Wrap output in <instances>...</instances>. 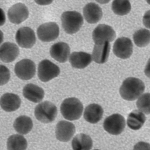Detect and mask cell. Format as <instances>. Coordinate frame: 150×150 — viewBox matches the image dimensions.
Returning a JSON list of instances; mask_svg holds the SVG:
<instances>
[{
  "label": "cell",
  "mask_w": 150,
  "mask_h": 150,
  "mask_svg": "<svg viewBox=\"0 0 150 150\" xmlns=\"http://www.w3.org/2000/svg\"><path fill=\"white\" fill-rule=\"evenodd\" d=\"M145 90L144 83L138 78L129 77L123 81L120 90L121 97L128 101H134L140 97Z\"/></svg>",
  "instance_id": "1"
},
{
  "label": "cell",
  "mask_w": 150,
  "mask_h": 150,
  "mask_svg": "<svg viewBox=\"0 0 150 150\" xmlns=\"http://www.w3.org/2000/svg\"><path fill=\"white\" fill-rule=\"evenodd\" d=\"M60 110L62 114L66 120H76L81 117L83 107L78 98H70L63 101L61 105Z\"/></svg>",
  "instance_id": "2"
},
{
  "label": "cell",
  "mask_w": 150,
  "mask_h": 150,
  "mask_svg": "<svg viewBox=\"0 0 150 150\" xmlns=\"http://www.w3.org/2000/svg\"><path fill=\"white\" fill-rule=\"evenodd\" d=\"M61 19L62 27L68 34L76 33L83 24V16L77 11H65L62 14Z\"/></svg>",
  "instance_id": "3"
},
{
  "label": "cell",
  "mask_w": 150,
  "mask_h": 150,
  "mask_svg": "<svg viewBox=\"0 0 150 150\" xmlns=\"http://www.w3.org/2000/svg\"><path fill=\"white\" fill-rule=\"evenodd\" d=\"M57 114L56 106L52 102L45 101L38 105L35 109V116L43 123H49L54 120Z\"/></svg>",
  "instance_id": "4"
},
{
  "label": "cell",
  "mask_w": 150,
  "mask_h": 150,
  "mask_svg": "<svg viewBox=\"0 0 150 150\" xmlns=\"http://www.w3.org/2000/svg\"><path fill=\"white\" fill-rule=\"evenodd\" d=\"M125 127L126 121L124 117L119 114H115L108 117L103 123L105 131L113 135L121 134L124 130Z\"/></svg>",
  "instance_id": "5"
},
{
  "label": "cell",
  "mask_w": 150,
  "mask_h": 150,
  "mask_svg": "<svg viewBox=\"0 0 150 150\" xmlns=\"http://www.w3.org/2000/svg\"><path fill=\"white\" fill-rule=\"evenodd\" d=\"M60 73L59 67L48 60L42 61L38 65V77L43 82H47L57 77Z\"/></svg>",
  "instance_id": "6"
},
{
  "label": "cell",
  "mask_w": 150,
  "mask_h": 150,
  "mask_svg": "<svg viewBox=\"0 0 150 150\" xmlns=\"http://www.w3.org/2000/svg\"><path fill=\"white\" fill-rule=\"evenodd\" d=\"M37 35L38 38L42 42L53 41L59 36V27L55 22L45 23L41 25L38 28Z\"/></svg>",
  "instance_id": "7"
},
{
  "label": "cell",
  "mask_w": 150,
  "mask_h": 150,
  "mask_svg": "<svg viewBox=\"0 0 150 150\" xmlns=\"http://www.w3.org/2000/svg\"><path fill=\"white\" fill-rule=\"evenodd\" d=\"M14 71L20 79L25 81L30 80L35 74L36 65L34 62L30 59H23L16 64Z\"/></svg>",
  "instance_id": "8"
},
{
  "label": "cell",
  "mask_w": 150,
  "mask_h": 150,
  "mask_svg": "<svg viewBox=\"0 0 150 150\" xmlns=\"http://www.w3.org/2000/svg\"><path fill=\"white\" fill-rule=\"evenodd\" d=\"M114 54L118 58L127 59L133 54V45L130 38L122 37L116 40L114 44Z\"/></svg>",
  "instance_id": "9"
},
{
  "label": "cell",
  "mask_w": 150,
  "mask_h": 150,
  "mask_svg": "<svg viewBox=\"0 0 150 150\" xmlns=\"http://www.w3.org/2000/svg\"><path fill=\"white\" fill-rule=\"evenodd\" d=\"M116 37L113 28L108 25H98L92 32V39L95 44L112 42Z\"/></svg>",
  "instance_id": "10"
},
{
  "label": "cell",
  "mask_w": 150,
  "mask_h": 150,
  "mask_svg": "<svg viewBox=\"0 0 150 150\" xmlns=\"http://www.w3.org/2000/svg\"><path fill=\"white\" fill-rule=\"evenodd\" d=\"M16 42L24 48H31L36 43V35L33 30L28 27L19 28L16 33Z\"/></svg>",
  "instance_id": "11"
},
{
  "label": "cell",
  "mask_w": 150,
  "mask_h": 150,
  "mask_svg": "<svg viewBox=\"0 0 150 150\" xmlns=\"http://www.w3.org/2000/svg\"><path fill=\"white\" fill-rule=\"evenodd\" d=\"M29 15L27 7L24 4L17 3L11 6L8 11V17L10 22L20 24L28 18Z\"/></svg>",
  "instance_id": "12"
},
{
  "label": "cell",
  "mask_w": 150,
  "mask_h": 150,
  "mask_svg": "<svg viewBox=\"0 0 150 150\" xmlns=\"http://www.w3.org/2000/svg\"><path fill=\"white\" fill-rule=\"evenodd\" d=\"M75 132V127L73 123L61 121L56 126L55 134L57 139L63 142H67L73 137Z\"/></svg>",
  "instance_id": "13"
},
{
  "label": "cell",
  "mask_w": 150,
  "mask_h": 150,
  "mask_svg": "<svg viewBox=\"0 0 150 150\" xmlns=\"http://www.w3.org/2000/svg\"><path fill=\"white\" fill-rule=\"evenodd\" d=\"M50 54L52 58L60 63H65L70 54V48L67 43H55L50 49Z\"/></svg>",
  "instance_id": "14"
},
{
  "label": "cell",
  "mask_w": 150,
  "mask_h": 150,
  "mask_svg": "<svg viewBox=\"0 0 150 150\" xmlns=\"http://www.w3.org/2000/svg\"><path fill=\"white\" fill-rule=\"evenodd\" d=\"M110 51V42L95 44L92 52V58L95 62L99 64L106 63L108 60Z\"/></svg>",
  "instance_id": "15"
},
{
  "label": "cell",
  "mask_w": 150,
  "mask_h": 150,
  "mask_svg": "<svg viewBox=\"0 0 150 150\" xmlns=\"http://www.w3.org/2000/svg\"><path fill=\"white\" fill-rule=\"evenodd\" d=\"M19 53V48L15 44L5 42L1 47V60L4 63H11L15 60L18 57Z\"/></svg>",
  "instance_id": "16"
},
{
  "label": "cell",
  "mask_w": 150,
  "mask_h": 150,
  "mask_svg": "<svg viewBox=\"0 0 150 150\" xmlns=\"http://www.w3.org/2000/svg\"><path fill=\"white\" fill-rule=\"evenodd\" d=\"M83 12L85 20L90 24L97 23L101 20L103 16L101 8L94 3L87 4L83 8Z\"/></svg>",
  "instance_id": "17"
},
{
  "label": "cell",
  "mask_w": 150,
  "mask_h": 150,
  "mask_svg": "<svg viewBox=\"0 0 150 150\" xmlns=\"http://www.w3.org/2000/svg\"><path fill=\"white\" fill-rule=\"evenodd\" d=\"M21 104V98L14 94L7 93L1 98V107L6 112H12L17 110Z\"/></svg>",
  "instance_id": "18"
},
{
  "label": "cell",
  "mask_w": 150,
  "mask_h": 150,
  "mask_svg": "<svg viewBox=\"0 0 150 150\" xmlns=\"http://www.w3.org/2000/svg\"><path fill=\"white\" fill-rule=\"evenodd\" d=\"M91 54L83 52H73L70 57V63L72 67L77 69H83L91 63Z\"/></svg>",
  "instance_id": "19"
},
{
  "label": "cell",
  "mask_w": 150,
  "mask_h": 150,
  "mask_svg": "<svg viewBox=\"0 0 150 150\" xmlns=\"http://www.w3.org/2000/svg\"><path fill=\"white\" fill-rule=\"evenodd\" d=\"M23 95L31 102L39 103L44 97V91L39 86L33 84H28L23 89Z\"/></svg>",
  "instance_id": "20"
},
{
  "label": "cell",
  "mask_w": 150,
  "mask_h": 150,
  "mask_svg": "<svg viewBox=\"0 0 150 150\" xmlns=\"http://www.w3.org/2000/svg\"><path fill=\"white\" fill-rule=\"evenodd\" d=\"M104 111L101 106L97 104H91L85 108L84 118L91 124H96L101 120Z\"/></svg>",
  "instance_id": "21"
},
{
  "label": "cell",
  "mask_w": 150,
  "mask_h": 150,
  "mask_svg": "<svg viewBox=\"0 0 150 150\" xmlns=\"http://www.w3.org/2000/svg\"><path fill=\"white\" fill-rule=\"evenodd\" d=\"M146 121V117L141 111H133L129 114L127 120V126L133 130H138L143 127Z\"/></svg>",
  "instance_id": "22"
},
{
  "label": "cell",
  "mask_w": 150,
  "mask_h": 150,
  "mask_svg": "<svg viewBox=\"0 0 150 150\" xmlns=\"http://www.w3.org/2000/svg\"><path fill=\"white\" fill-rule=\"evenodd\" d=\"M73 150H89L92 148L93 142L91 137L84 134L76 135L71 142Z\"/></svg>",
  "instance_id": "23"
},
{
  "label": "cell",
  "mask_w": 150,
  "mask_h": 150,
  "mask_svg": "<svg viewBox=\"0 0 150 150\" xmlns=\"http://www.w3.org/2000/svg\"><path fill=\"white\" fill-rule=\"evenodd\" d=\"M13 127L16 132L20 134H26L32 130L33 122L30 117L21 116L16 118Z\"/></svg>",
  "instance_id": "24"
},
{
  "label": "cell",
  "mask_w": 150,
  "mask_h": 150,
  "mask_svg": "<svg viewBox=\"0 0 150 150\" xmlns=\"http://www.w3.org/2000/svg\"><path fill=\"white\" fill-rule=\"evenodd\" d=\"M7 145L8 150H24L27 149L28 143L22 135L14 134L8 139Z\"/></svg>",
  "instance_id": "25"
},
{
  "label": "cell",
  "mask_w": 150,
  "mask_h": 150,
  "mask_svg": "<svg viewBox=\"0 0 150 150\" xmlns=\"http://www.w3.org/2000/svg\"><path fill=\"white\" fill-rule=\"evenodd\" d=\"M112 10L117 15H127L131 10L130 2L129 0H114L112 4Z\"/></svg>",
  "instance_id": "26"
},
{
  "label": "cell",
  "mask_w": 150,
  "mask_h": 150,
  "mask_svg": "<svg viewBox=\"0 0 150 150\" xmlns=\"http://www.w3.org/2000/svg\"><path fill=\"white\" fill-rule=\"evenodd\" d=\"M133 40L137 47H143L150 43V31L145 28L137 31L133 35Z\"/></svg>",
  "instance_id": "27"
},
{
  "label": "cell",
  "mask_w": 150,
  "mask_h": 150,
  "mask_svg": "<svg viewBox=\"0 0 150 150\" xmlns=\"http://www.w3.org/2000/svg\"><path fill=\"white\" fill-rule=\"evenodd\" d=\"M139 110L147 115L150 114V93H146L139 97L137 102Z\"/></svg>",
  "instance_id": "28"
},
{
  "label": "cell",
  "mask_w": 150,
  "mask_h": 150,
  "mask_svg": "<svg viewBox=\"0 0 150 150\" xmlns=\"http://www.w3.org/2000/svg\"><path fill=\"white\" fill-rule=\"evenodd\" d=\"M143 21L145 27L150 29V10L145 13L143 17Z\"/></svg>",
  "instance_id": "29"
},
{
  "label": "cell",
  "mask_w": 150,
  "mask_h": 150,
  "mask_svg": "<svg viewBox=\"0 0 150 150\" xmlns=\"http://www.w3.org/2000/svg\"><path fill=\"white\" fill-rule=\"evenodd\" d=\"M134 150H150V144L140 142L134 146Z\"/></svg>",
  "instance_id": "30"
},
{
  "label": "cell",
  "mask_w": 150,
  "mask_h": 150,
  "mask_svg": "<svg viewBox=\"0 0 150 150\" xmlns=\"http://www.w3.org/2000/svg\"><path fill=\"white\" fill-rule=\"evenodd\" d=\"M35 3L40 5H48L52 4L54 0H34Z\"/></svg>",
  "instance_id": "31"
},
{
  "label": "cell",
  "mask_w": 150,
  "mask_h": 150,
  "mask_svg": "<svg viewBox=\"0 0 150 150\" xmlns=\"http://www.w3.org/2000/svg\"><path fill=\"white\" fill-rule=\"evenodd\" d=\"M144 73L147 77L150 78V58L147 63L144 69Z\"/></svg>",
  "instance_id": "32"
},
{
  "label": "cell",
  "mask_w": 150,
  "mask_h": 150,
  "mask_svg": "<svg viewBox=\"0 0 150 150\" xmlns=\"http://www.w3.org/2000/svg\"><path fill=\"white\" fill-rule=\"evenodd\" d=\"M111 0H96V1L99 4H108L109 3Z\"/></svg>",
  "instance_id": "33"
},
{
  "label": "cell",
  "mask_w": 150,
  "mask_h": 150,
  "mask_svg": "<svg viewBox=\"0 0 150 150\" xmlns=\"http://www.w3.org/2000/svg\"><path fill=\"white\" fill-rule=\"evenodd\" d=\"M146 1H147V3L149 4L150 5V0H146Z\"/></svg>",
  "instance_id": "34"
}]
</instances>
